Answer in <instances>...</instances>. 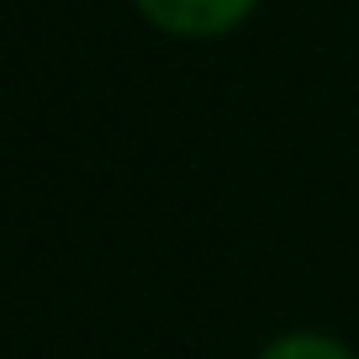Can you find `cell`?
<instances>
[{"label": "cell", "instance_id": "obj_1", "mask_svg": "<svg viewBox=\"0 0 359 359\" xmlns=\"http://www.w3.org/2000/svg\"><path fill=\"white\" fill-rule=\"evenodd\" d=\"M137 11L148 16L154 27L164 32H180V37H217L227 27H238L254 0H137Z\"/></svg>", "mask_w": 359, "mask_h": 359}, {"label": "cell", "instance_id": "obj_2", "mask_svg": "<svg viewBox=\"0 0 359 359\" xmlns=\"http://www.w3.org/2000/svg\"><path fill=\"white\" fill-rule=\"evenodd\" d=\"M264 359H354L344 344H333V338H317V333H291L280 338V344H269Z\"/></svg>", "mask_w": 359, "mask_h": 359}]
</instances>
